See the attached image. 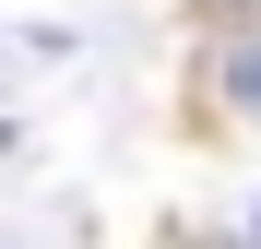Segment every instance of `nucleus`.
<instances>
[{
  "label": "nucleus",
  "instance_id": "nucleus-1",
  "mask_svg": "<svg viewBox=\"0 0 261 249\" xmlns=\"http://www.w3.org/2000/svg\"><path fill=\"white\" fill-rule=\"evenodd\" d=\"M202 119L261 131V0H214V24H202Z\"/></svg>",
  "mask_w": 261,
  "mask_h": 249
}]
</instances>
